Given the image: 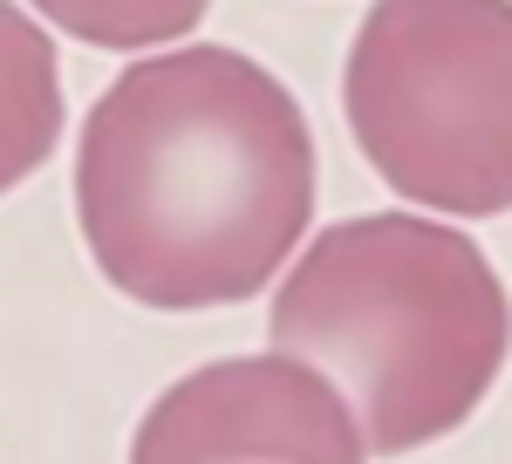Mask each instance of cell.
I'll return each instance as SVG.
<instances>
[{
  "mask_svg": "<svg viewBox=\"0 0 512 464\" xmlns=\"http://www.w3.org/2000/svg\"><path fill=\"white\" fill-rule=\"evenodd\" d=\"M130 464H369L342 389L301 355H226L164 389Z\"/></svg>",
  "mask_w": 512,
  "mask_h": 464,
  "instance_id": "obj_4",
  "label": "cell"
},
{
  "mask_svg": "<svg viewBox=\"0 0 512 464\" xmlns=\"http://www.w3.org/2000/svg\"><path fill=\"white\" fill-rule=\"evenodd\" d=\"M267 335L315 362L369 451L403 458L472 417L512 348V301L472 232L362 212L315 232L280 280Z\"/></svg>",
  "mask_w": 512,
  "mask_h": 464,
  "instance_id": "obj_2",
  "label": "cell"
},
{
  "mask_svg": "<svg viewBox=\"0 0 512 464\" xmlns=\"http://www.w3.org/2000/svg\"><path fill=\"white\" fill-rule=\"evenodd\" d=\"M62 137V69L35 14L0 0V192L48 164Z\"/></svg>",
  "mask_w": 512,
  "mask_h": 464,
  "instance_id": "obj_5",
  "label": "cell"
},
{
  "mask_svg": "<svg viewBox=\"0 0 512 464\" xmlns=\"http://www.w3.org/2000/svg\"><path fill=\"white\" fill-rule=\"evenodd\" d=\"M342 110L396 198L451 219L512 212V0H376Z\"/></svg>",
  "mask_w": 512,
  "mask_h": 464,
  "instance_id": "obj_3",
  "label": "cell"
},
{
  "mask_svg": "<svg viewBox=\"0 0 512 464\" xmlns=\"http://www.w3.org/2000/svg\"><path fill=\"white\" fill-rule=\"evenodd\" d=\"M315 219V137L274 69L192 41L130 62L76 144L96 273L164 314L260 294Z\"/></svg>",
  "mask_w": 512,
  "mask_h": 464,
  "instance_id": "obj_1",
  "label": "cell"
},
{
  "mask_svg": "<svg viewBox=\"0 0 512 464\" xmlns=\"http://www.w3.org/2000/svg\"><path fill=\"white\" fill-rule=\"evenodd\" d=\"M41 7L62 35L89 41V48H158V41H178L198 28V14L212 7V0H28Z\"/></svg>",
  "mask_w": 512,
  "mask_h": 464,
  "instance_id": "obj_6",
  "label": "cell"
}]
</instances>
